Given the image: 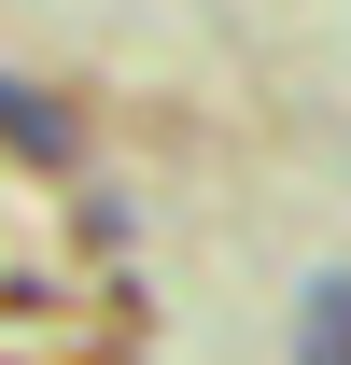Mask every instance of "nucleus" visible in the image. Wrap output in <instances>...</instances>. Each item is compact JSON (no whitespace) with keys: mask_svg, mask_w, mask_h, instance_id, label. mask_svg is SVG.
<instances>
[{"mask_svg":"<svg viewBox=\"0 0 351 365\" xmlns=\"http://www.w3.org/2000/svg\"><path fill=\"white\" fill-rule=\"evenodd\" d=\"M295 365H351V267H323L295 295Z\"/></svg>","mask_w":351,"mask_h":365,"instance_id":"nucleus-1","label":"nucleus"}]
</instances>
